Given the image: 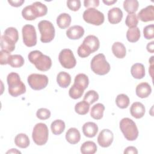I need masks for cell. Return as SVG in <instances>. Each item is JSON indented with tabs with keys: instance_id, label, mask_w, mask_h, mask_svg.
Returning <instances> with one entry per match:
<instances>
[{
	"instance_id": "obj_1",
	"label": "cell",
	"mask_w": 154,
	"mask_h": 154,
	"mask_svg": "<svg viewBox=\"0 0 154 154\" xmlns=\"http://www.w3.org/2000/svg\"><path fill=\"white\" fill-rule=\"evenodd\" d=\"M100 46V42L97 37L93 35H89L85 37L82 43L78 48V54L81 58L88 57L91 53L98 50Z\"/></svg>"
},
{
	"instance_id": "obj_2",
	"label": "cell",
	"mask_w": 154,
	"mask_h": 154,
	"mask_svg": "<svg viewBox=\"0 0 154 154\" xmlns=\"http://www.w3.org/2000/svg\"><path fill=\"white\" fill-rule=\"evenodd\" d=\"M29 61L33 64L37 69L40 71H47L52 66V60L49 56L43 55L40 51L35 50L30 52L28 55Z\"/></svg>"
},
{
	"instance_id": "obj_3",
	"label": "cell",
	"mask_w": 154,
	"mask_h": 154,
	"mask_svg": "<svg viewBox=\"0 0 154 154\" xmlns=\"http://www.w3.org/2000/svg\"><path fill=\"white\" fill-rule=\"evenodd\" d=\"M8 85V93L13 97H17L26 92V87L20 80L18 73L15 72L10 73L7 78Z\"/></svg>"
},
{
	"instance_id": "obj_4",
	"label": "cell",
	"mask_w": 154,
	"mask_h": 154,
	"mask_svg": "<svg viewBox=\"0 0 154 154\" xmlns=\"http://www.w3.org/2000/svg\"><path fill=\"white\" fill-rule=\"evenodd\" d=\"M120 129L125 138L128 141H134L138 136V130L135 123L131 119H122L119 123Z\"/></svg>"
},
{
	"instance_id": "obj_5",
	"label": "cell",
	"mask_w": 154,
	"mask_h": 154,
	"mask_svg": "<svg viewBox=\"0 0 154 154\" xmlns=\"http://www.w3.org/2000/svg\"><path fill=\"white\" fill-rule=\"evenodd\" d=\"M90 67L92 71L99 75H106L110 70V65L103 54H99L92 58Z\"/></svg>"
},
{
	"instance_id": "obj_6",
	"label": "cell",
	"mask_w": 154,
	"mask_h": 154,
	"mask_svg": "<svg viewBox=\"0 0 154 154\" xmlns=\"http://www.w3.org/2000/svg\"><path fill=\"white\" fill-rule=\"evenodd\" d=\"M49 131L46 124L43 123H37L32 131V138L34 142L38 146L45 144L48 140Z\"/></svg>"
},
{
	"instance_id": "obj_7",
	"label": "cell",
	"mask_w": 154,
	"mask_h": 154,
	"mask_svg": "<svg viewBox=\"0 0 154 154\" xmlns=\"http://www.w3.org/2000/svg\"><path fill=\"white\" fill-rule=\"evenodd\" d=\"M41 37L40 41L42 43H49L51 42L55 37V28L53 24L48 20H42L38 23Z\"/></svg>"
},
{
	"instance_id": "obj_8",
	"label": "cell",
	"mask_w": 154,
	"mask_h": 154,
	"mask_svg": "<svg viewBox=\"0 0 154 154\" xmlns=\"http://www.w3.org/2000/svg\"><path fill=\"white\" fill-rule=\"evenodd\" d=\"M85 22L91 25L99 26L104 22V15L98 10L90 8L85 10L82 15Z\"/></svg>"
},
{
	"instance_id": "obj_9",
	"label": "cell",
	"mask_w": 154,
	"mask_h": 154,
	"mask_svg": "<svg viewBox=\"0 0 154 154\" xmlns=\"http://www.w3.org/2000/svg\"><path fill=\"white\" fill-rule=\"evenodd\" d=\"M29 87L34 90H40L45 88L48 84L49 79L46 75L32 73L27 79Z\"/></svg>"
},
{
	"instance_id": "obj_10",
	"label": "cell",
	"mask_w": 154,
	"mask_h": 154,
	"mask_svg": "<svg viewBox=\"0 0 154 154\" xmlns=\"http://www.w3.org/2000/svg\"><path fill=\"white\" fill-rule=\"evenodd\" d=\"M23 43L28 47H32L37 43V34L34 26L27 24L22 27V29Z\"/></svg>"
},
{
	"instance_id": "obj_11",
	"label": "cell",
	"mask_w": 154,
	"mask_h": 154,
	"mask_svg": "<svg viewBox=\"0 0 154 154\" xmlns=\"http://www.w3.org/2000/svg\"><path fill=\"white\" fill-rule=\"evenodd\" d=\"M58 60L61 65L65 69H72L76 64L73 52L69 49L61 50L58 55Z\"/></svg>"
},
{
	"instance_id": "obj_12",
	"label": "cell",
	"mask_w": 154,
	"mask_h": 154,
	"mask_svg": "<svg viewBox=\"0 0 154 154\" xmlns=\"http://www.w3.org/2000/svg\"><path fill=\"white\" fill-rule=\"evenodd\" d=\"M114 135L112 131L108 129L102 130L97 137V143L102 147H108L113 141Z\"/></svg>"
},
{
	"instance_id": "obj_13",
	"label": "cell",
	"mask_w": 154,
	"mask_h": 154,
	"mask_svg": "<svg viewBox=\"0 0 154 154\" xmlns=\"http://www.w3.org/2000/svg\"><path fill=\"white\" fill-rule=\"evenodd\" d=\"M138 19L144 22L153 21L154 20V7L152 5H149L141 9L137 15Z\"/></svg>"
},
{
	"instance_id": "obj_14",
	"label": "cell",
	"mask_w": 154,
	"mask_h": 154,
	"mask_svg": "<svg viewBox=\"0 0 154 154\" xmlns=\"http://www.w3.org/2000/svg\"><path fill=\"white\" fill-rule=\"evenodd\" d=\"M84 34V28L79 25H74L70 27L66 31L67 37L71 40H78Z\"/></svg>"
},
{
	"instance_id": "obj_15",
	"label": "cell",
	"mask_w": 154,
	"mask_h": 154,
	"mask_svg": "<svg viewBox=\"0 0 154 154\" xmlns=\"http://www.w3.org/2000/svg\"><path fill=\"white\" fill-rule=\"evenodd\" d=\"M123 17V12L120 8L114 7L110 9L108 13V19L110 23L117 24L120 22Z\"/></svg>"
},
{
	"instance_id": "obj_16",
	"label": "cell",
	"mask_w": 154,
	"mask_h": 154,
	"mask_svg": "<svg viewBox=\"0 0 154 154\" xmlns=\"http://www.w3.org/2000/svg\"><path fill=\"white\" fill-rule=\"evenodd\" d=\"M146 109L143 103L139 102H134L130 108V112L132 117L135 119L142 118L145 114Z\"/></svg>"
},
{
	"instance_id": "obj_17",
	"label": "cell",
	"mask_w": 154,
	"mask_h": 154,
	"mask_svg": "<svg viewBox=\"0 0 154 154\" xmlns=\"http://www.w3.org/2000/svg\"><path fill=\"white\" fill-rule=\"evenodd\" d=\"M82 129L85 137L93 138L96 136L98 132V126L95 123L88 122L84 124Z\"/></svg>"
},
{
	"instance_id": "obj_18",
	"label": "cell",
	"mask_w": 154,
	"mask_h": 154,
	"mask_svg": "<svg viewBox=\"0 0 154 154\" xmlns=\"http://www.w3.org/2000/svg\"><path fill=\"white\" fill-rule=\"evenodd\" d=\"M135 92L138 97L140 98H146L150 94L152 88L147 82H141L137 86Z\"/></svg>"
},
{
	"instance_id": "obj_19",
	"label": "cell",
	"mask_w": 154,
	"mask_h": 154,
	"mask_svg": "<svg viewBox=\"0 0 154 154\" xmlns=\"http://www.w3.org/2000/svg\"><path fill=\"white\" fill-rule=\"evenodd\" d=\"M66 139L70 144H77L81 140L79 131L75 128H70L66 133Z\"/></svg>"
},
{
	"instance_id": "obj_20",
	"label": "cell",
	"mask_w": 154,
	"mask_h": 154,
	"mask_svg": "<svg viewBox=\"0 0 154 154\" xmlns=\"http://www.w3.org/2000/svg\"><path fill=\"white\" fill-rule=\"evenodd\" d=\"M22 15L26 20H33L38 17L37 11L32 4L23 8L22 11Z\"/></svg>"
},
{
	"instance_id": "obj_21",
	"label": "cell",
	"mask_w": 154,
	"mask_h": 154,
	"mask_svg": "<svg viewBox=\"0 0 154 154\" xmlns=\"http://www.w3.org/2000/svg\"><path fill=\"white\" fill-rule=\"evenodd\" d=\"M131 73L135 79H142L145 76V68L141 63L133 64L131 69Z\"/></svg>"
},
{
	"instance_id": "obj_22",
	"label": "cell",
	"mask_w": 154,
	"mask_h": 154,
	"mask_svg": "<svg viewBox=\"0 0 154 154\" xmlns=\"http://www.w3.org/2000/svg\"><path fill=\"white\" fill-rule=\"evenodd\" d=\"M112 52L114 55L118 58H123L126 54L125 45L121 42H115L112 46Z\"/></svg>"
},
{
	"instance_id": "obj_23",
	"label": "cell",
	"mask_w": 154,
	"mask_h": 154,
	"mask_svg": "<svg viewBox=\"0 0 154 154\" xmlns=\"http://www.w3.org/2000/svg\"><path fill=\"white\" fill-rule=\"evenodd\" d=\"M57 82L60 87L67 88L71 82V76L66 72H60L57 75Z\"/></svg>"
},
{
	"instance_id": "obj_24",
	"label": "cell",
	"mask_w": 154,
	"mask_h": 154,
	"mask_svg": "<svg viewBox=\"0 0 154 154\" xmlns=\"http://www.w3.org/2000/svg\"><path fill=\"white\" fill-rule=\"evenodd\" d=\"M105 106L100 103L93 105L90 111V116L95 120H100L103 117Z\"/></svg>"
},
{
	"instance_id": "obj_25",
	"label": "cell",
	"mask_w": 154,
	"mask_h": 154,
	"mask_svg": "<svg viewBox=\"0 0 154 154\" xmlns=\"http://www.w3.org/2000/svg\"><path fill=\"white\" fill-rule=\"evenodd\" d=\"M15 42L8 38L4 34L1 38V50L7 51L8 52H13L15 49Z\"/></svg>"
},
{
	"instance_id": "obj_26",
	"label": "cell",
	"mask_w": 154,
	"mask_h": 154,
	"mask_svg": "<svg viewBox=\"0 0 154 154\" xmlns=\"http://www.w3.org/2000/svg\"><path fill=\"white\" fill-rule=\"evenodd\" d=\"M71 17L67 13H61L57 18V24L61 29L69 27L71 23Z\"/></svg>"
},
{
	"instance_id": "obj_27",
	"label": "cell",
	"mask_w": 154,
	"mask_h": 154,
	"mask_svg": "<svg viewBox=\"0 0 154 154\" xmlns=\"http://www.w3.org/2000/svg\"><path fill=\"white\" fill-rule=\"evenodd\" d=\"M14 143L17 147L25 149L29 146V139L25 134L20 133L16 136L14 138Z\"/></svg>"
},
{
	"instance_id": "obj_28",
	"label": "cell",
	"mask_w": 154,
	"mask_h": 154,
	"mask_svg": "<svg viewBox=\"0 0 154 154\" xmlns=\"http://www.w3.org/2000/svg\"><path fill=\"white\" fill-rule=\"evenodd\" d=\"M80 149L82 154H94L97 151V146L93 141H87L82 143Z\"/></svg>"
},
{
	"instance_id": "obj_29",
	"label": "cell",
	"mask_w": 154,
	"mask_h": 154,
	"mask_svg": "<svg viewBox=\"0 0 154 154\" xmlns=\"http://www.w3.org/2000/svg\"><path fill=\"white\" fill-rule=\"evenodd\" d=\"M65 123L60 119L53 121L51 125V129L52 132L54 135H60L65 129Z\"/></svg>"
},
{
	"instance_id": "obj_30",
	"label": "cell",
	"mask_w": 154,
	"mask_h": 154,
	"mask_svg": "<svg viewBox=\"0 0 154 154\" xmlns=\"http://www.w3.org/2000/svg\"><path fill=\"white\" fill-rule=\"evenodd\" d=\"M74 84L85 90L89 84L88 78L85 74L79 73L75 78Z\"/></svg>"
},
{
	"instance_id": "obj_31",
	"label": "cell",
	"mask_w": 154,
	"mask_h": 154,
	"mask_svg": "<svg viewBox=\"0 0 154 154\" xmlns=\"http://www.w3.org/2000/svg\"><path fill=\"white\" fill-rule=\"evenodd\" d=\"M23 64L24 59L22 55L18 54L10 55L8 64H9L11 67L14 68H18L22 67Z\"/></svg>"
},
{
	"instance_id": "obj_32",
	"label": "cell",
	"mask_w": 154,
	"mask_h": 154,
	"mask_svg": "<svg viewBox=\"0 0 154 154\" xmlns=\"http://www.w3.org/2000/svg\"><path fill=\"white\" fill-rule=\"evenodd\" d=\"M138 1L137 0H125L123 2V8L129 14L134 13L138 10Z\"/></svg>"
},
{
	"instance_id": "obj_33",
	"label": "cell",
	"mask_w": 154,
	"mask_h": 154,
	"mask_svg": "<svg viewBox=\"0 0 154 154\" xmlns=\"http://www.w3.org/2000/svg\"><path fill=\"white\" fill-rule=\"evenodd\" d=\"M140 31L138 27L129 28L126 32V38L131 43L137 42L140 37Z\"/></svg>"
},
{
	"instance_id": "obj_34",
	"label": "cell",
	"mask_w": 154,
	"mask_h": 154,
	"mask_svg": "<svg viewBox=\"0 0 154 154\" xmlns=\"http://www.w3.org/2000/svg\"><path fill=\"white\" fill-rule=\"evenodd\" d=\"M129 102L130 101L128 96L125 94H120L117 95L116 99L117 106L121 109L126 108L129 106Z\"/></svg>"
},
{
	"instance_id": "obj_35",
	"label": "cell",
	"mask_w": 154,
	"mask_h": 154,
	"mask_svg": "<svg viewBox=\"0 0 154 154\" xmlns=\"http://www.w3.org/2000/svg\"><path fill=\"white\" fill-rule=\"evenodd\" d=\"M90 108V105L85 100L78 102L75 106V112L79 115H85L88 113Z\"/></svg>"
},
{
	"instance_id": "obj_36",
	"label": "cell",
	"mask_w": 154,
	"mask_h": 154,
	"mask_svg": "<svg viewBox=\"0 0 154 154\" xmlns=\"http://www.w3.org/2000/svg\"><path fill=\"white\" fill-rule=\"evenodd\" d=\"M84 91V89L73 84V85L69 89V94L71 98L73 99H77L82 96Z\"/></svg>"
},
{
	"instance_id": "obj_37",
	"label": "cell",
	"mask_w": 154,
	"mask_h": 154,
	"mask_svg": "<svg viewBox=\"0 0 154 154\" xmlns=\"http://www.w3.org/2000/svg\"><path fill=\"white\" fill-rule=\"evenodd\" d=\"M4 35L16 43L19 39V33L16 28L14 27L7 28L4 32Z\"/></svg>"
},
{
	"instance_id": "obj_38",
	"label": "cell",
	"mask_w": 154,
	"mask_h": 154,
	"mask_svg": "<svg viewBox=\"0 0 154 154\" xmlns=\"http://www.w3.org/2000/svg\"><path fill=\"white\" fill-rule=\"evenodd\" d=\"M99 99V94L94 90H89L84 95V100L87 102L89 105L93 104Z\"/></svg>"
},
{
	"instance_id": "obj_39",
	"label": "cell",
	"mask_w": 154,
	"mask_h": 154,
	"mask_svg": "<svg viewBox=\"0 0 154 154\" xmlns=\"http://www.w3.org/2000/svg\"><path fill=\"white\" fill-rule=\"evenodd\" d=\"M138 23V19L135 13L128 14L125 20V24L129 28L137 27Z\"/></svg>"
},
{
	"instance_id": "obj_40",
	"label": "cell",
	"mask_w": 154,
	"mask_h": 154,
	"mask_svg": "<svg viewBox=\"0 0 154 154\" xmlns=\"http://www.w3.org/2000/svg\"><path fill=\"white\" fill-rule=\"evenodd\" d=\"M32 4L34 5L37 11L38 17L45 16L47 14L48 8L45 4L38 1L34 2Z\"/></svg>"
},
{
	"instance_id": "obj_41",
	"label": "cell",
	"mask_w": 154,
	"mask_h": 154,
	"mask_svg": "<svg viewBox=\"0 0 154 154\" xmlns=\"http://www.w3.org/2000/svg\"><path fill=\"white\" fill-rule=\"evenodd\" d=\"M143 34L144 38L147 40H150L154 37V25L150 24L145 26L143 29Z\"/></svg>"
},
{
	"instance_id": "obj_42",
	"label": "cell",
	"mask_w": 154,
	"mask_h": 154,
	"mask_svg": "<svg viewBox=\"0 0 154 154\" xmlns=\"http://www.w3.org/2000/svg\"><path fill=\"white\" fill-rule=\"evenodd\" d=\"M36 116L40 120H46L50 117L51 112L48 109L42 108L37 110L36 112Z\"/></svg>"
},
{
	"instance_id": "obj_43",
	"label": "cell",
	"mask_w": 154,
	"mask_h": 154,
	"mask_svg": "<svg viewBox=\"0 0 154 154\" xmlns=\"http://www.w3.org/2000/svg\"><path fill=\"white\" fill-rule=\"evenodd\" d=\"M67 6L70 10L76 11L81 7V1L79 0H69L67 1Z\"/></svg>"
},
{
	"instance_id": "obj_44",
	"label": "cell",
	"mask_w": 154,
	"mask_h": 154,
	"mask_svg": "<svg viewBox=\"0 0 154 154\" xmlns=\"http://www.w3.org/2000/svg\"><path fill=\"white\" fill-rule=\"evenodd\" d=\"M10 55V52L1 50L0 51V64L1 65L7 64Z\"/></svg>"
},
{
	"instance_id": "obj_45",
	"label": "cell",
	"mask_w": 154,
	"mask_h": 154,
	"mask_svg": "<svg viewBox=\"0 0 154 154\" xmlns=\"http://www.w3.org/2000/svg\"><path fill=\"white\" fill-rule=\"evenodd\" d=\"M84 7L86 8H95L99 6V0H85L84 1Z\"/></svg>"
},
{
	"instance_id": "obj_46",
	"label": "cell",
	"mask_w": 154,
	"mask_h": 154,
	"mask_svg": "<svg viewBox=\"0 0 154 154\" xmlns=\"http://www.w3.org/2000/svg\"><path fill=\"white\" fill-rule=\"evenodd\" d=\"M125 154H137L138 153V150L137 149L136 147H134V146H129L128 147H126L123 152Z\"/></svg>"
},
{
	"instance_id": "obj_47",
	"label": "cell",
	"mask_w": 154,
	"mask_h": 154,
	"mask_svg": "<svg viewBox=\"0 0 154 154\" xmlns=\"http://www.w3.org/2000/svg\"><path fill=\"white\" fill-rule=\"evenodd\" d=\"M25 1L24 0H14V1H12V0H8V2L13 7H18L21 6L23 3H24Z\"/></svg>"
},
{
	"instance_id": "obj_48",
	"label": "cell",
	"mask_w": 154,
	"mask_h": 154,
	"mask_svg": "<svg viewBox=\"0 0 154 154\" xmlns=\"http://www.w3.org/2000/svg\"><path fill=\"white\" fill-rule=\"evenodd\" d=\"M146 49L150 53H153L154 52V42L152 41L147 45Z\"/></svg>"
},
{
	"instance_id": "obj_49",
	"label": "cell",
	"mask_w": 154,
	"mask_h": 154,
	"mask_svg": "<svg viewBox=\"0 0 154 154\" xmlns=\"http://www.w3.org/2000/svg\"><path fill=\"white\" fill-rule=\"evenodd\" d=\"M102 1L106 5H111L114 4V3H116L117 2V0H111V1H105V0H103Z\"/></svg>"
},
{
	"instance_id": "obj_50",
	"label": "cell",
	"mask_w": 154,
	"mask_h": 154,
	"mask_svg": "<svg viewBox=\"0 0 154 154\" xmlns=\"http://www.w3.org/2000/svg\"><path fill=\"white\" fill-rule=\"evenodd\" d=\"M21 153V152L19 150H17L16 149H11L10 150H8L7 152V153Z\"/></svg>"
}]
</instances>
